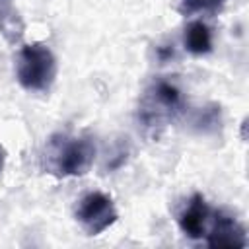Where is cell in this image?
I'll return each instance as SVG.
<instances>
[{"instance_id": "1", "label": "cell", "mask_w": 249, "mask_h": 249, "mask_svg": "<svg viewBox=\"0 0 249 249\" xmlns=\"http://www.w3.org/2000/svg\"><path fill=\"white\" fill-rule=\"evenodd\" d=\"M95 142L89 134H53L41 154V167L54 177H82L95 161Z\"/></svg>"}, {"instance_id": "2", "label": "cell", "mask_w": 249, "mask_h": 249, "mask_svg": "<svg viewBox=\"0 0 249 249\" xmlns=\"http://www.w3.org/2000/svg\"><path fill=\"white\" fill-rule=\"evenodd\" d=\"M187 111V97L179 84L167 78L154 80L138 101V123L146 132L158 136Z\"/></svg>"}, {"instance_id": "3", "label": "cell", "mask_w": 249, "mask_h": 249, "mask_svg": "<svg viewBox=\"0 0 249 249\" xmlns=\"http://www.w3.org/2000/svg\"><path fill=\"white\" fill-rule=\"evenodd\" d=\"M16 76L27 91H49L56 78V58L43 43L23 45L16 60Z\"/></svg>"}, {"instance_id": "4", "label": "cell", "mask_w": 249, "mask_h": 249, "mask_svg": "<svg viewBox=\"0 0 249 249\" xmlns=\"http://www.w3.org/2000/svg\"><path fill=\"white\" fill-rule=\"evenodd\" d=\"M74 218L88 235H99L117 222L119 214L111 196H107L105 193L93 191L84 195L76 202Z\"/></svg>"}, {"instance_id": "5", "label": "cell", "mask_w": 249, "mask_h": 249, "mask_svg": "<svg viewBox=\"0 0 249 249\" xmlns=\"http://www.w3.org/2000/svg\"><path fill=\"white\" fill-rule=\"evenodd\" d=\"M206 245L212 249H241L247 247L245 228L230 214L212 212L208 231L204 235Z\"/></svg>"}, {"instance_id": "6", "label": "cell", "mask_w": 249, "mask_h": 249, "mask_svg": "<svg viewBox=\"0 0 249 249\" xmlns=\"http://www.w3.org/2000/svg\"><path fill=\"white\" fill-rule=\"evenodd\" d=\"M210 220H212V208L208 206L204 196L198 193H195L187 200V204L177 216L179 230L191 239H202L208 231Z\"/></svg>"}, {"instance_id": "7", "label": "cell", "mask_w": 249, "mask_h": 249, "mask_svg": "<svg viewBox=\"0 0 249 249\" xmlns=\"http://www.w3.org/2000/svg\"><path fill=\"white\" fill-rule=\"evenodd\" d=\"M183 45L195 56L208 54L212 51V31H210V27L200 19L191 21L185 27V33H183Z\"/></svg>"}, {"instance_id": "8", "label": "cell", "mask_w": 249, "mask_h": 249, "mask_svg": "<svg viewBox=\"0 0 249 249\" xmlns=\"http://www.w3.org/2000/svg\"><path fill=\"white\" fill-rule=\"evenodd\" d=\"M0 33L10 45H18L23 39L25 23L18 10L12 6H0Z\"/></svg>"}, {"instance_id": "9", "label": "cell", "mask_w": 249, "mask_h": 249, "mask_svg": "<svg viewBox=\"0 0 249 249\" xmlns=\"http://www.w3.org/2000/svg\"><path fill=\"white\" fill-rule=\"evenodd\" d=\"M193 124L200 130V132H212L216 128H220L222 124V113H220V105L212 103L208 107H202L196 111Z\"/></svg>"}, {"instance_id": "10", "label": "cell", "mask_w": 249, "mask_h": 249, "mask_svg": "<svg viewBox=\"0 0 249 249\" xmlns=\"http://www.w3.org/2000/svg\"><path fill=\"white\" fill-rule=\"evenodd\" d=\"M228 0H181L179 12L183 16H193V14H208L214 16L218 14Z\"/></svg>"}, {"instance_id": "11", "label": "cell", "mask_w": 249, "mask_h": 249, "mask_svg": "<svg viewBox=\"0 0 249 249\" xmlns=\"http://www.w3.org/2000/svg\"><path fill=\"white\" fill-rule=\"evenodd\" d=\"M156 58H158L161 64L169 62L171 58H175V47H173V45H160V47L156 49Z\"/></svg>"}, {"instance_id": "12", "label": "cell", "mask_w": 249, "mask_h": 249, "mask_svg": "<svg viewBox=\"0 0 249 249\" xmlns=\"http://www.w3.org/2000/svg\"><path fill=\"white\" fill-rule=\"evenodd\" d=\"M4 161H6V152L0 148V171L4 169Z\"/></svg>"}, {"instance_id": "13", "label": "cell", "mask_w": 249, "mask_h": 249, "mask_svg": "<svg viewBox=\"0 0 249 249\" xmlns=\"http://www.w3.org/2000/svg\"><path fill=\"white\" fill-rule=\"evenodd\" d=\"M8 2H10V0H0V4H8Z\"/></svg>"}]
</instances>
